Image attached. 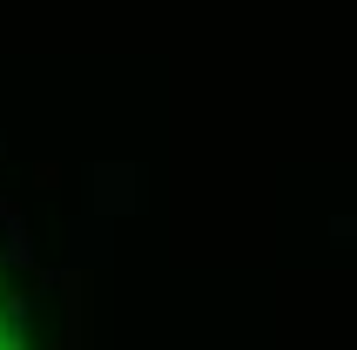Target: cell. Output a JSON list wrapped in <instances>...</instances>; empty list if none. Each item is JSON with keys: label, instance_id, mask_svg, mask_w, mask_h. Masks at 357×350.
Returning a JSON list of instances; mask_svg holds the SVG:
<instances>
[{"label": "cell", "instance_id": "cell-1", "mask_svg": "<svg viewBox=\"0 0 357 350\" xmlns=\"http://www.w3.org/2000/svg\"><path fill=\"white\" fill-rule=\"evenodd\" d=\"M0 350H7V337H0Z\"/></svg>", "mask_w": 357, "mask_h": 350}]
</instances>
